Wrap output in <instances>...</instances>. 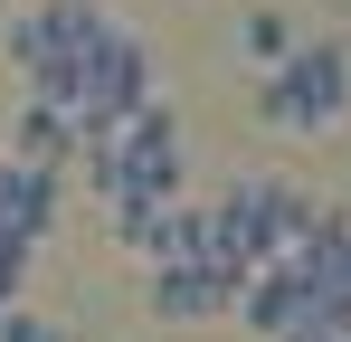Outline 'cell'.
<instances>
[{"label":"cell","instance_id":"obj_1","mask_svg":"<svg viewBox=\"0 0 351 342\" xmlns=\"http://www.w3.org/2000/svg\"><path fill=\"white\" fill-rule=\"evenodd\" d=\"M143 95H152V48H143L123 19H105L95 38L48 48L38 67H29V105H58L66 124H76V143L114 133V124L143 105Z\"/></svg>","mask_w":351,"mask_h":342},{"label":"cell","instance_id":"obj_2","mask_svg":"<svg viewBox=\"0 0 351 342\" xmlns=\"http://www.w3.org/2000/svg\"><path fill=\"white\" fill-rule=\"evenodd\" d=\"M304 228H313V200H304L294 181H266V171H247V181H228V190L199 209V266H219V276L276 266V257H285Z\"/></svg>","mask_w":351,"mask_h":342},{"label":"cell","instance_id":"obj_3","mask_svg":"<svg viewBox=\"0 0 351 342\" xmlns=\"http://www.w3.org/2000/svg\"><path fill=\"white\" fill-rule=\"evenodd\" d=\"M76 162H86V190L114 209V200H180V114L162 95H143V105L123 114L114 133H95V143H76Z\"/></svg>","mask_w":351,"mask_h":342},{"label":"cell","instance_id":"obj_4","mask_svg":"<svg viewBox=\"0 0 351 342\" xmlns=\"http://www.w3.org/2000/svg\"><path fill=\"white\" fill-rule=\"evenodd\" d=\"M256 114H266V133H332L351 114V48L342 38H294L256 76Z\"/></svg>","mask_w":351,"mask_h":342},{"label":"cell","instance_id":"obj_5","mask_svg":"<svg viewBox=\"0 0 351 342\" xmlns=\"http://www.w3.org/2000/svg\"><path fill=\"white\" fill-rule=\"evenodd\" d=\"M114 247L143 257V266H180V257H199V209H180V200H114Z\"/></svg>","mask_w":351,"mask_h":342},{"label":"cell","instance_id":"obj_6","mask_svg":"<svg viewBox=\"0 0 351 342\" xmlns=\"http://www.w3.org/2000/svg\"><path fill=\"white\" fill-rule=\"evenodd\" d=\"M58 209H66L58 171H38V162H0V247L38 257V247H48V228H58Z\"/></svg>","mask_w":351,"mask_h":342},{"label":"cell","instance_id":"obj_7","mask_svg":"<svg viewBox=\"0 0 351 342\" xmlns=\"http://www.w3.org/2000/svg\"><path fill=\"white\" fill-rule=\"evenodd\" d=\"M228 304H237V276L199 266V257H180V266H152V285H143V314H152V323H219Z\"/></svg>","mask_w":351,"mask_h":342},{"label":"cell","instance_id":"obj_8","mask_svg":"<svg viewBox=\"0 0 351 342\" xmlns=\"http://www.w3.org/2000/svg\"><path fill=\"white\" fill-rule=\"evenodd\" d=\"M237 323H247V333H294V323H304V314H313V304H304V285L285 276V266H247V276H237V304H228Z\"/></svg>","mask_w":351,"mask_h":342},{"label":"cell","instance_id":"obj_9","mask_svg":"<svg viewBox=\"0 0 351 342\" xmlns=\"http://www.w3.org/2000/svg\"><path fill=\"white\" fill-rule=\"evenodd\" d=\"M10 162H38V171L76 162V124H66L58 105H19V133H10Z\"/></svg>","mask_w":351,"mask_h":342},{"label":"cell","instance_id":"obj_10","mask_svg":"<svg viewBox=\"0 0 351 342\" xmlns=\"http://www.w3.org/2000/svg\"><path fill=\"white\" fill-rule=\"evenodd\" d=\"M237 48L256 57V67H276V57L294 48V19L285 10H247V19H237Z\"/></svg>","mask_w":351,"mask_h":342},{"label":"cell","instance_id":"obj_11","mask_svg":"<svg viewBox=\"0 0 351 342\" xmlns=\"http://www.w3.org/2000/svg\"><path fill=\"white\" fill-rule=\"evenodd\" d=\"M0 342H66V333L48 323V314H29V304H10V314H0Z\"/></svg>","mask_w":351,"mask_h":342},{"label":"cell","instance_id":"obj_12","mask_svg":"<svg viewBox=\"0 0 351 342\" xmlns=\"http://www.w3.org/2000/svg\"><path fill=\"white\" fill-rule=\"evenodd\" d=\"M19 295H29V257H19V247H0V314H10Z\"/></svg>","mask_w":351,"mask_h":342},{"label":"cell","instance_id":"obj_13","mask_svg":"<svg viewBox=\"0 0 351 342\" xmlns=\"http://www.w3.org/2000/svg\"><path fill=\"white\" fill-rule=\"evenodd\" d=\"M276 342H351V323H332V314H304L294 333H276Z\"/></svg>","mask_w":351,"mask_h":342}]
</instances>
